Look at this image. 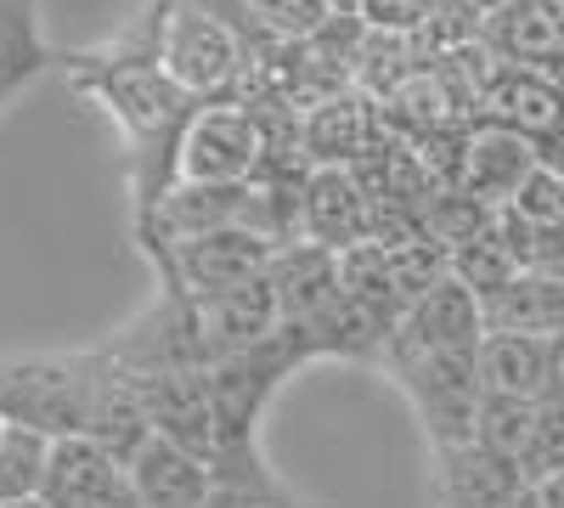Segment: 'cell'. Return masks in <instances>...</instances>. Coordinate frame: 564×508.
I'll list each match as a JSON object with an SVG mask.
<instances>
[{"label":"cell","mask_w":564,"mask_h":508,"mask_svg":"<svg viewBox=\"0 0 564 508\" xmlns=\"http://www.w3.org/2000/svg\"><path fill=\"white\" fill-rule=\"evenodd\" d=\"M148 419L159 441H175L186 452H198L215 464V390H209V367H181V374H153L135 379Z\"/></svg>","instance_id":"obj_13"},{"label":"cell","mask_w":564,"mask_h":508,"mask_svg":"<svg viewBox=\"0 0 564 508\" xmlns=\"http://www.w3.org/2000/svg\"><path fill=\"white\" fill-rule=\"evenodd\" d=\"M130 491V469L90 435H68L52 446V475H45V502L52 508H113Z\"/></svg>","instance_id":"obj_18"},{"label":"cell","mask_w":564,"mask_h":508,"mask_svg":"<svg viewBox=\"0 0 564 508\" xmlns=\"http://www.w3.org/2000/svg\"><path fill=\"white\" fill-rule=\"evenodd\" d=\"M209 508H311V502H300L282 480H265V486H220Z\"/></svg>","instance_id":"obj_28"},{"label":"cell","mask_w":564,"mask_h":508,"mask_svg":"<svg viewBox=\"0 0 564 508\" xmlns=\"http://www.w3.org/2000/svg\"><path fill=\"white\" fill-rule=\"evenodd\" d=\"M113 508H141V497H135V491H124V497H119Z\"/></svg>","instance_id":"obj_33"},{"label":"cell","mask_w":564,"mask_h":508,"mask_svg":"<svg viewBox=\"0 0 564 508\" xmlns=\"http://www.w3.org/2000/svg\"><path fill=\"white\" fill-rule=\"evenodd\" d=\"M276 249L282 244L265 233H209V238H186V244L164 249V260L153 271H159V289L186 294V300H209V294H226L238 283L265 277Z\"/></svg>","instance_id":"obj_7"},{"label":"cell","mask_w":564,"mask_h":508,"mask_svg":"<svg viewBox=\"0 0 564 508\" xmlns=\"http://www.w3.org/2000/svg\"><path fill=\"white\" fill-rule=\"evenodd\" d=\"M531 486L536 480L520 464L486 452L480 441L435 452V497H441V508H508L513 497H525Z\"/></svg>","instance_id":"obj_17"},{"label":"cell","mask_w":564,"mask_h":508,"mask_svg":"<svg viewBox=\"0 0 564 508\" xmlns=\"http://www.w3.org/2000/svg\"><path fill=\"white\" fill-rule=\"evenodd\" d=\"M108 374H113L108 350L0 356V424H23V430H40L52 441L90 435Z\"/></svg>","instance_id":"obj_4"},{"label":"cell","mask_w":564,"mask_h":508,"mask_svg":"<svg viewBox=\"0 0 564 508\" xmlns=\"http://www.w3.org/2000/svg\"><path fill=\"white\" fill-rule=\"evenodd\" d=\"M379 142H384V130H379V114H372L367 97L334 90V97H316L305 108L300 153L311 170H356Z\"/></svg>","instance_id":"obj_15"},{"label":"cell","mask_w":564,"mask_h":508,"mask_svg":"<svg viewBox=\"0 0 564 508\" xmlns=\"http://www.w3.org/2000/svg\"><path fill=\"white\" fill-rule=\"evenodd\" d=\"M372 238H379V204L367 198L356 170H311L300 193V244L345 255Z\"/></svg>","instance_id":"obj_9"},{"label":"cell","mask_w":564,"mask_h":508,"mask_svg":"<svg viewBox=\"0 0 564 508\" xmlns=\"http://www.w3.org/2000/svg\"><path fill=\"white\" fill-rule=\"evenodd\" d=\"M52 435L23 430V424H0V502H29L45 491L52 475Z\"/></svg>","instance_id":"obj_22"},{"label":"cell","mask_w":564,"mask_h":508,"mask_svg":"<svg viewBox=\"0 0 564 508\" xmlns=\"http://www.w3.org/2000/svg\"><path fill=\"white\" fill-rule=\"evenodd\" d=\"M294 367H305V350L276 334L243 356H226L209 367L215 390V475L220 486H265L276 480L260 457V424L276 401V390L294 379Z\"/></svg>","instance_id":"obj_3"},{"label":"cell","mask_w":564,"mask_h":508,"mask_svg":"<svg viewBox=\"0 0 564 508\" xmlns=\"http://www.w3.org/2000/svg\"><path fill=\"white\" fill-rule=\"evenodd\" d=\"M384 374L401 385L412 401L423 435L435 452L468 446L486 407V379H480V350H441V356H390Z\"/></svg>","instance_id":"obj_5"},{"label":"cell","mask_w":564,"mask_h":508,"mask_svg":"<svg viewBox=\"0 0 564 508\" xmlns=\"http://www.w3.org/2000/svg\"><path fill=\"white\" fill-rule=\"evenodd\" d=\"M271 294H276V316H282V334L294 345L305 334L322 328V316L339 305V255H327L316 244H282L271 260Z\"/></svg>","instance_id":"obj_12"},{"label":"cell","mask_w":564,"mask_h":508,"mask_svg":"<svg viewBox=\"0 0 564 508\" xmlns=\"http://www.w3.org/2000/svg\"><path fill=\"white\" fill-rule=\"evenodd\" d=\"M265 170V130L243 97L204 102L181 136V181H209V187H238L260 181Z\"/></svg>","instance_id":"obj_6"},{"label":"cell","mask_w":564,"mask_h":508,"mask_svg":"<svg viewBox=\"0 0 564 508\" xmlns=\"http://www.w3.org/2000/svg\"><path fill=\"white\" fill-rule=\"evenodd\" d=\"M130 491L141 497V508H209L220 491V475L209 457L186 452L175 441H148L130 457Z\"/></svg>","instance_id":"obj_16"},{"label":"cell","mask_w":564,"mask_h":508,"mask_svg":"<svg viewBox=\"0 0 564 508\" xmlns=\"http://www.w3.org/2000/svg\"><path fill=\"white\" fill-rule=\"evenodd\" d=\"M475 441L508 464H520L531 475V446H536V401H513V396H486Z\"/></svg>","instance_id":"obj_23"},{"label":"cell","mask_w":564,"mask_h":508,"mask_svg":"<svg viewBox=\"0 0 564 508\" xmlns=\"http://www.w3.org/2000/svg\"><path fill=\"white\" fill-rule=\"evenodd\" d=\"M480 339H486V305H480V294H468V289L457 283V277H452V283L430 289L417 305H406V311H401L384 361H390V356L480 350ZM384 361H379V367H384Z\"/></svg>","instance_id":"obj_10"},{"label":"cell","mask_w":564,"mask_h":508,"mask_svg":"<svg viewBox=\"0 0 564 508\" xmlns=\"http://www.w3.org/2000/svg\"><path fill=\"white\" fill-rule=\"evenodd\" d=\"M508 209H513V215H525L531 226H553V220H564V175L547 170V164H536V170L525 175V187L513 193Z\"/></svg>","instance_id":"obj_27"},{"label":"cell","mask_w":564,"mask_h":508,"mask_svg":"<svg viewBox=\"0 0 564 508\" xmlns=\"http://www.w3.org/2000/svg\"><path fill=\"white\" fill-rule=\"evenodd\" d=\"M68 85L85 102H97L130 153V193H135V226L159 209V198L181 181V136L193 125L204 102H193L186 90L130 40H113L102 52H74L63 57Z\"/></svg>","instance_id":"obj_1"},{"label":"cell","mask_w":564,"mask_h":508,"mask_svg":"<svg viewBox=\"0 0 564 508\" xmlns=\"http://www.w3.org/2000/svg\"><path fill=\"white\" fill-rule=\"evenodd\" d=\"M508 508H536V486H531V491H525V497H513V502H508Z\"/></svg>","instance_id":"obj_32"},{"label":"cell","mask_w":564,"mask_h":508,"mask_svg":"<svg viewBox=\"0 0 564 508\" xmlns=\"http://www.w3.org/2000/svg\"><path fill=\"white\" fill-rule=\"evenodd\" d=\"M536 508H564V475L536 480Z\"/></svg>","instance_id":"obj_30"},{"label":"cell","mask_w":564,"mask_h":508,"mask_svg":"<svg viewBox=\"0 0 564 508\" xmlns=\"http://www.w3.org/2000/svg\"><path fill=\"white\" fill-rule=\"evenodd\" d=\"M486 334H536L564 339V283L520 271L502 294L486 300Z\"/></svg>","instance_id":"obj_21"},{"label":"cell","mask_w":564,"mask_h":508,"mask_svg":"<svg viewBox=\"0 0 564 508\" xmlns=\"http://www.w3.org/2000/svg\"><path fill=\"white\" fill-rule=\"evenodd\" d=\"M480 379H486V396L542 401V396L564 379V339L486 334V339H480Z\"/></svg>","instance_id":"obj_19"},{"label":"cell","mask_w":564,"mask_h":508,"mask_svg":"<svg viewBox=\"0 0 564 508\" xmlns=\"http://www.w3.org/2000/svg\"><path fill=\"white\" fill-rule=\"evenodd\" d=\"M564 475V379L536 401V446H531V480Z\"/></svg>","instance_id":"obj_26"},{"label":"cell","mask_w":564,"mask_h":508,"mask_svg":"<svg viewBox=\"0 0 564 508\" xmlns=\"http://www.w3.org/2000/svg\"><path fill=\"white\" fill-rule=\"evenodd\" d=\"M480 45L508 68H531L564 85V0H502L486 18Z\"/></svg>","instance_id":"obj_11"},{"label":"cell","mask_w":564,"mask_h":508,"mask_svg":"<svg viewBox=\"0 0 564 508\" xmlns=\"http://www.w3.org/2000/svg\"><path fill=\"white\" fill-rule=\"evenodd\" d=\"M40 63H45V45L34 34L29 0H0V97H7L18 79H29Z\"/></svg>","instance_id":"obj_25"},{"label":"cell","mask_w":564,"mask_h":508,"mask_svg":"<svg viewBox=\"0 0 564 508\" xmlns=\"http://www.w3.org/2000/svg\"><path fill=\"white\" fill-rule=\"evenodd\" d=\"M531 271H536V277H553V283H564V220L536 226V244H531Z\"/></svg>","instance_id":"obj_29"},{"label":"cell","mask_w":564,"mask_h":508,"mask_svg":"<svg viewBox=\"0 0 564 508\" xmlns=\"http://www.w3.org/2000/svg\"><path fill=\"white\" fill-rule=\"evenodd\" d=\"M475 125L520 136V142H531L536 159H542V153H553L564 142V85L547 79V74H531V68L497 63L486 74V85H480Z\"/></svg>","instance_id":"obj_8"},{"label":"cell","mask_w":564,"mask_h":508,"mask_svg":"<svg viewBox=\"0 0 564 508\" xmlns=\"http://www.w3.org/2000/svg\"><path fill=\"white\" fill-rule=\"evenodd\" d=\"M0 508H52L45 497H29V502H0Z\"/></svg>","instance_id":"obj_31"},{"label":"cell","mask_w":564,"mask_h":508,"mask_svg":"<svg viewBox=\"0 0 564 508\" xmlns=\"http://www.w3.org/2000/svg\"><path fill=\"white\" fill-rule=\"evenodd\" d=\"M520 271H525V266L513 260V249L502 244L497 220L486 226L480 238H468V244H457V249H452V277H457V283H463L468 294H480V305H486L491 294H502Z\"/></svg>","instance_id":"obj_24"},{"label":"cell","mask_w":564,"mask_h":508,"mask_svg":"<svg viewBox=\"0 0 564 508\" xmlns=\"http://www.w3.org/2000/svg\"><path fill=\"white\" fill-rule=\"evenodd\" d=\"M536 164L542 159H536L531 142H520V136H508V130H491V125H475V130H468V159H463V181H457V187L475 193L491 209H508L513 193L525 187V175Z\"/></svg>","instance_id":"obj_20"},{"label":"cell","mask_w":564,"mask_h":508,"mask_svg":"<svg viewBox=\"0 0 564 508\" xmlns=\"http://www.w3.org/2000/svg\"><path fill=\"white\" fill-rule=\"evenodd\" d=\"M119 40L141 45L193 102H231L249 68V45L215 0H148V12Z\"/></svg>","instance_id":"obj_2"},{"label":"cell","mask_w":564,"mask_h":508,"mask_svg":"<svg viewBox=\"0 0 564 508\" xmlns=\"http://www.w3.org/2000/svg\"><path fill=\"white\" fill-rule=\"evenodd\" d=\"M198 311V334H204V350H209V367L226 361V356H243L265 339L282 334V316H276V294H271V271L254 277V283H238L226 294H209V300H193Z\"/></svg>","instance_id":"obj_14"}]
</instances>
